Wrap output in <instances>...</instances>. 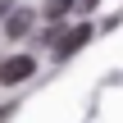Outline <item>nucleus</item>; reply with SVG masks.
<instances>
[{
  "label": "nucleus",
  "instance_id": "f257e3e1",
  "mask_svg": "<svg viewBox=\"0 0 123 123\" xmlns=\"http://www.w3.org/2000/svg\"><path fill=\"white\" fill-rule=\"evenodd\" d=\"M91 41V23H78L73 32H64V37H55V59H73L82 46Z\"/></svg>",
  "mask_w": 123,
  "mask_h": 123
},
{
  "label": "nucleus",
  "instance_id": "f03ea898",
  "mask_svg": "<svg viewBox=\"0 0 123 123\" xmlns=\"http://www.w3.org/2000/svg\"><path fill=\"white\" fill-rule=\"evenodd\" d=\"M32 73H37V64H32L27 55H14V59L0 64V82H9V87H14V82H27Z\"/></svg>",
  "mask_w": 123,
  "mask_h": 123
},
{
  "label": "nucleus",
  "instance_id": "7ed1b4c3",
  "mask_svg": "<svg viewBox=\"0 0 123 123\" xmlns=\"http://www.w3.org/2000/svg\"><path fill=\"white\" fill-rule=\"evenodd\" d=\"M32 27V9H9V23H5V37H23Z\"/></svg>",
  "mask_w": 123,
  "mask_h": 123
},
{
  "label": "nucleus",
  "instance_id": "20e7f679",
  "mask_svg": "<svg viewBox=\"0 0 123 123\" xmlns=\"http://www.w3.org/2000/svg\"><path fill=\"white\" fill-rule=\"evenodd\" d=\"M64 9H73V0H46V14H50V18H59Z\"/></svg>",
  "mask_w": 123,
  "mask_h": 123
},
{
  "label": "nucleus",
  "instance_id": "39448f33",
  "mask_svg": "<svg viewBox=\"0 0 123 123\" xmlns=\"http://www.w3.org/2000/svg\"><path fill=\"white\" fill-rule=\"evenodd\" d=\"M9 9H14V5H9V0H0V18H5V14H9Z\"/></svg>",
  "mask_w": 123,
  "mask_h": 123
},
{
  "label": "nucleus",
  "instance_id": "423d86ee",
  "mask_svg": "<svg viewBox=\"0 0 123 123\" xmlns=\"http://www.w3.org/2000/svg\"><path fill=\"white\" fill-rule=\"evenodd\" d=\"M78 5H82V9H96V5H100V0H78Z\"/></svg>",
  "mask_w": 123,
  "mask_h": 123
},
{
  "label": "nucleus",
  "instance_id": "0eeeda50",
  "mask_svg": "<svg viewBox=\"0 0 123 123\" xmlns=\"http://www.w3.org/2000/svg\"><path fill=\"white\" fill-rule=\"evenodd\" d=\"M9 114H14V105H5V110H0V123H5V119H9Z\"/></svg>",
  "mask_w": 123,
  "mask_h": 123
}]
</instances>
